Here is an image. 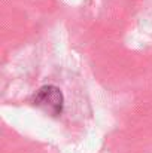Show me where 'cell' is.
<instances>
[{
  "instance_id": "6da1fadb",
  "label": "cell",
  "mask_w": 152,
  "mask_h": 153,
  "mask_svg": "<svg viewBox=\"0 0 152 153\" xmlns=\"http://www.w3.org/2000/svg\"><path fill=\"white\" fill-rule=\"evenodd\" d=\"M33 102H34L36 107H39L45 113L52 114V116H58L63 111L64 97H63L61 91L57 86L46 85V86H42L36 92V95L33 98Z\"/></svg>"
}]
</instances>
